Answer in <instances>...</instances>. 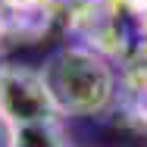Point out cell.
Returning <instances> with one entry per match:
<instances>
[{
  "mask_svg": "<svg viewBox=\"0 0 147 147\" xmlns=\"http://www.w3.org/2000/svg\"><path fill=\"white\" fill-rule=\"evenodd\" d=\"M41 78L59 110L94 113L110 97V72L94 53L85 50H63L59 57L50 59Z\"/></svg>",
  "mask_w": 147,
  "mask_h": 147,
  "instance_id": "1",
  "label": "cell"
},
{
  "mask_svg": "<svg viewBox=\"0 0 147 147\" xmlns=\"http://www.w3.org/2000/svg\"><path fill=\"white\" fill-rule=\"evenodd\" d=\"M9 141H13V131L6 125V116L0 113V147H9Z\"/></svg>",
  "mask_w": 147,
  "mask_h": 147,
  "instance_id": "3",
  "label": "cell"
},
{
  "mask_svg": "<svg viewBox=\"0 0 147 147\" xmlns=\"http://www.w3.org/2000/svg\"><path fill=\"white\" fill-rule=\"evenodd\" d=\"M53 97L44 85V78L28 72H6L0 75V113L19 125L31 122H50L53 119Z\"/></svg>",
  "mask_w": 147,
  "mask_h": 147,
  "instance_id": "2",
  "label": "cell"
}]
</instances>
